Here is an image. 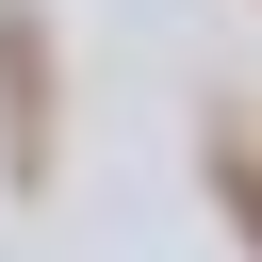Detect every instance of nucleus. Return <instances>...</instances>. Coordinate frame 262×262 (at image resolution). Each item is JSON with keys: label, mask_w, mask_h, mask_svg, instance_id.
Returning a JSON list of instances; mask_svg holds the SVG:
<instances>
[{"label": "nucleus", "mask_w": 262, "mask_h": 262, "mask_svg": "<svg viewBox=\"0 0 262 262\" xmlns=\"http://www.w3.org/2000/svg\"><path fill=\"white\" fill-rule=\"evenodd\" d=\"M49 115H66V82H49V16L0 0V196H49Z\"/></svg>", "instance_id": "nucleus-1"}, {"label": "nucleus", "mask_w": 262, "mask_h": 262, "mask_svg": "<svg viewBox=\"0 0 262 262\" xmlns=\"http://www.w3.org/2000/svg\"><path fill=\"white\" fill-rule=\"evenodd\" d=\"M196 164H213V196H229L246 262H262V115H213V131H196Z\"/></svg>", "instance_id": "nucleus-2"}]
</instances>
